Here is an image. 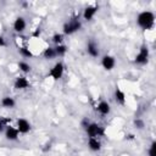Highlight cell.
<instances>
[{
    "mask_svg": "<svg viewBox=\"0 0 156 156\" xmlns=\"http://www.w3.org/2000/svg\"><path fill=\"white\" fill-rule=\"evenodd\" d=\"M136 22L143 29H151L155 24V15L151 11H143L138 15Z\"/></svg>",
    "mask_w": 156,
    "mask_h": 156,
    "instance_id": "1",
    "label": "cell"
},
{
    "mask_svg": "<svg viewBox=\"0 0 156 156\" xmlns=\"http://www.w3.org/2000/svg\"><path fill=\"white\" fill-rule=\"evenodd\" d=\"M80 27H82L80 21H78L77 18L71 20L69 22H66V23L63 24V34H66V35L73 34V33H76L77 30H79Z\"/></svg>",
    "mask_w": 156,
    "mask_h": 156,
    "instance_id": "2",
    "label": "cell"
},
{
    "mask_svg": "<svg viewBox=\"0 0 156 156\" xmlns=\"http://www.w3.org/2000/svg\"><path fill=\"white\" fill-rule=\"evenodd\" d=\"M85 130H87V134L89 135V138H96V136L104 134V129L98 123H89L88 127L85 128Z\"/></svg>",
    "mask_w": 156,
    "mask_h": 156,
    "instance_id": "3",
    "label": "cell"
},
{
    "mask_svg": "<svg viewBox=\"0 0 156 156\" xmlns=\"http://www.w3.org/2000/svg\"><path fill=\"white\" fill-rule=\"evenodd\" d=\"M147 61H149V49L146 46H141L139 52L135 56L134 62L138 65H145V63H147Z\"/></svg>",
    "mask_w": 156,
    "mask_h": 156,
    "instance_id": "4",
    "label": "cell"
},
{
    "mask_svg": "<svg viewBox=\"0 0 156 156\" xmlns=\"http://www.w3.org/2000/svg\"><path fill=\"white\" fill-rule=\"evenodd\" d=\"M63 71H65L63 63H62V62H57V63H55V66L50 69L49 74H50V77H51L54 80H57V79H60V78L62 77Z\"/></svg>",
    "mask_w": 156,
    "mask_h": 156,
    "instance_id": "5",
    "label": "cell"
},
{
    "mask_svg": "<svg viewBox=\"0 0 156 156\" xmlns=\"http://www.w3.org/2000/svg\"><path fill=\"white\" fill-rule=\"evenodd\" d=\"M101 65H102V67H104L106 71H111V69L115 67V65H116V60H115V57L111 56V55H105V56L102 57V60H101Z\"/></svg>",
    "mask_w": 156,
    "mask_h": 156,
    "instance_id": "6",
    "label": "cell"
},
{
    "mask_svg": "<svg viewBox=\"0 0 156 156\" xmlns=\"http://www.w3.org/2000/svg\"><path fill=\"white\" fill-rule=\"evenodd\" d=\"M98 10H99V6H96V5H91V6L85 7L84 9V12H83V18L87 20V21H90L95 16V13L98 12Z\"/></svg>",
    "mask_w": 156,
    "mask_h": 156,
    "instance_id": "7",
    "label": "cell"
},
{
    "mask_svg": "<svg viewBox=\"0 0 156 156\" xmlns=\"http://www.w3.org/2000/svg\"><path fill=\"white\" fill-rule=\"evenodd\" d=\"M17 130H18L20 133H23V134L28 133V132L30 130V124H29V122H28L27 119H24V118H18V119H17Z\"/></svg>",
    "mask_w": 156,
    "mask_h": 156,
    "instance_id": "8",
    "label": "cell"
},
{
    "mask_svg": "<svg viewBox=\"0 0 156 156\" xmlns=\"http://www.w3.org/2000/svg\"><path fill=\"white\" fill-rule=\"evenodd\" d=\"M18 134H20V132L17 130V128H13L11 126H7L5 128V136L7 140H17Z\"/></svg>",
    "mask_w": 156,
    "mask_h": 156,
    "instance_id": "9",
    "label": "cell"
},
{
    "mask_svg": "<svg viewBox=\"0 0 156 156\" xmlns=\"http://www.w3.org/2000/svg\"><path fill=\"white\" fill-rule=\"evenodd\" d=\"M26 26H27V23H26V20H24L23 17H17V18L15 20V22H13V29H15L17 33L23 32V30L26 29Z\"/></svg>",
    "mask_w": 156,
    "mask_h": 156,
    "instance_id": "10",
    "label": "cell"
},
{
    "mask_svg": "<svg viewBox=\"0 0 156 156\" xmlns=\"http://www.w3.org/2000/svg\"><path fill=\"white\" fill-rule=\"evenodd\" d=\"M28 87H29V80L26 77H18V78H16V80H15V88L16 89L22 90V89H27Z\"/></svg>",
    "mask_w": 156,
    "mask_h": 156,
    "instance_id": "11",
    "label": "cell"
},
{
    "mask_svg": "<svg viewBox=\"0 0 156 156\" xmlns=\"http://www.w3.org/2000/svg\"><path fill=\"white\" fill-rule=\"evenodd\" d=\"M87 51L88 54L91 56V57H98L99 56V49H98V45L94 43V41H89L88 45H87Z\"/></svg>",
    "mask_w": 156,
    "mask_h": 156,
    "instance_id": "12",
    "label": "cell"
},
{
    "mask_svg": "<svg viewBox=\"0 0 156 156\" xmlns=\"http://www.w3.org/2000/svg\"><path fill=\"white\" fill-rule=\"evenodd\" d=\"M88 146L91 151H99L101 149V143L98 140V138H89Z\"/></svg>",
    "mask_w": 156,
    "mask_h": 156,
    "instance_id": "13",
    "label": "cell"
},
{
    "mask_svg": "<svg viewBox=\"0 0 156 156\" xmlns=\"http://www.w3.org/2000/svg\"><path fill=\"white\" fill-rule=\"evenodd\" d=\"M98 111H99L101 115H108L110 111H111L110 104H108L107 101H101V102H99V105H98Z\"/></svg>",
    "mask_w": 156,
    "mask_h": 156,
    "instance_id": "14",
    "label": "cell"
},
{
    "mask_svg": "<svg viewBox=\"0 0 156 156\" xmlns=\"http://www.w3.org/2000/svg\"><path fill=\"white\" fill-rule=\"evenodd\" d=\"M115 99L121 105H124V102H126V95L119 88H116V90H115Z\"/></svg>",
    "mask_w": 156,
    "mask_h": 156,
    "instance_id": "15",
    "label": "cell"
},
{
    "mask_svg": "<svg viewBox=\"0 0 156 156\" xmlns=\"http://www.w3.org/2000/svg\"><path fill=\"white\" fill-rule=\"evenodd\" d=\"M15 100H13V98H10V96H5V98H2V100H1V105L4 106V107H6V108H12L13 106H15Z\"/></svg>",
    "mask_w": 156,
    "mask_h": 156,
    "instance_id": "16",
    "label": "cell"
},
{
    "mask_svg": "<svg viewBox=\"0 0 156 156\" xmlns=\"http://www.w3.org/2000/svg\"><path fill=\"white\" fill-rule=\"evenodd\" d=\"M55 52H56V56H63L67 51V46L63 45V44H60V45H56L55 48Z\"/></svg>",
    "mask_w": 156,
    "mask_h": 156,
    "instance_id": "17",
    "label": "cell"
},
{
    "mask_svg": "<svg viewBox=\"0 0 156 156\" xmlns=\"http://www.w3.org/2000/svg\"><path fill=\"white\" fill-rule=\"evenodd\" d=\"M56 56V52H55V49L54 48H46L44 50V57L48 58V60H51Z\"/></svg>",
    "mask_w": 156,
    "mask_h": 156,
    "instance_id": "18",
    "label": "cell"
},
{
    "mask_svg": "<svg viewBox=\"0 0 156 156\" xmlns=\"http://www.w3.org/2000/svg\"><path fill=\"white\" fill-rule=\"evenodd\" d=\"M18 51H20V54H21L23 57H32V56H33V52H32L30 49L27 48V46H22V48H20Z\"/></svg>",
    "mask_w": 156,
    "mask_h": 156,
    "instance_id": "19",
    "label": "cell"
},
{
    "mask_svg": "<svg viewBox=\"0 0 156 156\" xmlns=\"http://www.w3.org/2000/svg\"><path fill=\"white\" fill-rule=\"evenodd\" d=\"M52 41L55 43V45H60V44H62V43H63V34H61V33H56V34H54V37H52Z\"/></svg>",
    "mask_w": 156,
    "mask_h": 156,
    "instance_id": "20",
    "label": "cell"
},
{
    "mask_svg": "<svg viewBox=\"0 0 156 156\" xmlns=\"http://www.w3.org/2000/svg\"><path fill=\"white\" fill-rule=\"evenodd\" d=\"M18 68H20L22 72H24V73H28V72L30 71V66H29L27 62H24V61L18 62Z\"/></svg>",
    "mask_w": 156,
    "mask_h": 156,
    "instance_id": "21",
    "label": "cell"
},
{
    "mask_svg": "<svg viewBox=\"0 0 156 156\" xmlns=\"http://www.w3.org/2000/svg\"><path fill=\"white\" fill-rule=\"evenodd\" d=\"M149 156H156V141H152L149 147Z\"/></svg>",
    "mask_w": 156,
    "mask_h": 156,
    "instance_id": "22",
    "label": "cell"
},
{
    "mask_svg": "<svg viewBox=\"0 0 156 156\" xmlns=\"http://www.w3.org/2000/svg\"><path fill=\"white\" fill-rule=\"evenodd\" d=\"M134 126H135L138 129H143L145 124H144V121H143V119H139V118H136V119L134 121Z\"/></svg>",
    "mask_w": 156,
    "mask_h": 156,
    "instance_id": "23",
    "label": "cell"
},
{
    "mask_svg": "<svg viewBox=\"0 0 156 156\" xmlns=\"http://www.w3.org/2000/svg\"><path fill=\"white\" fill-rule=\"evenodd\" d=\"M5 45H6V41H5V38L0 35V48H2V46H5Z\"/></svg>",
    "mask_w": 156,
    "mask_h": 156,
    "instance_id": "24",
    "label": "cell"
},
{
    "mask_svg": "<svg viewBox=\"0 0 156 156\" xmlns=\"http://www.w3.org/2000/svg\"><path fill=\"white\" fill-rule=\"evenodd\" d=\"M5 127H7V126H5V121L0 119V132H2L5 129Z\"/></svg>",
    "mask_w": 156,
    "mask_h": 156,
    "instance_id": "25",
    "label": "cell"
},
{
    "mask_svg": "<svg viewBox=\"0 0 156 156\" xmlns=\"http://www.w3.org/2000/svg\"><path fill=\"white\" fill-rule=\"evenodd\" d=\"M89 123H90V122H89V121H88V119H87V118H85V119H83V121H82V126H83V127H84V128H87V127H88V124H89Z\"/></svg>",
    "mask_w": 156,
    "mask_h": 156,
    "instance_id": "26",
    "label": "cell"
}]
</instances>
